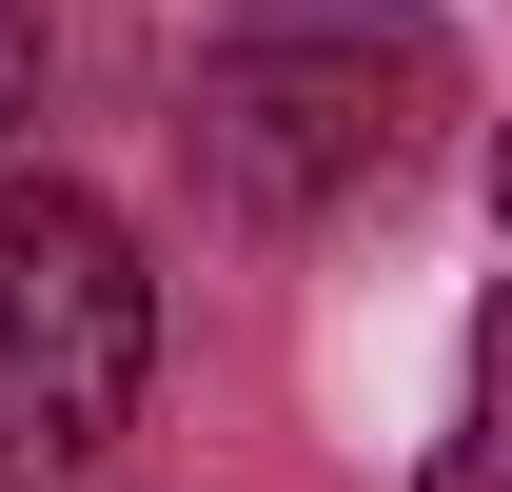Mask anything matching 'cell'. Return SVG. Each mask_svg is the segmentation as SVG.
Listing matches in <instances>:
<instances>
[{
  "label": "cell",
  "mask_w": 512,
  "mask_h": 492,
  "mask_svg": "<svg viewBox=\"0 0 512 492\" xmlns=\"http://www.w3.org/2000/svg\"><path fill=\"white\" fill-rule=\"evenodd\" d=\"M434 79L453 60L414 0H237V40L197 60V158L256 217H335V197H375L414 158Z\"/></svg>",
  "instance_id": "1"
},
{
  "label": "cell",
  "mask_w": 512,
  "mask_h": 492,
  "mask_svg": "<svg viewBox=\"0 0 512 492\" xmlns=\"http://www.w3.org/2000/svg\"><path fill=\"white\" fill-rule=\"evenodd\" d=\"M434 492H512V276H493V315H473V374H453Z\"/></svg>",
  "instance_id": "3"
},
{
  "label": "cell",
  "mask_w": 512,
  "mask_h": 492,
  "mask_svg": "<svg viewBox=\"0 0 512 492\" xmlns=\"http://www.w3.org/2000/svg\"><path fill=\"white\" fill-rule=\"evenodd\" d=\"M158 374V276L99 197L20 178L0 197V473H99Z\"/></svg>",
  "instance_id": "2"
},
{
  "label": "cell",
  "mask_w": 512,
  "mask_h": 492,
  "mask_svg": "<svg viewBox=\"0 0 512 492\" xmlns=\"http://www.w3.org/2000/svg\"><path fill=\"white\" fill-rule=\"evenodd\" d=\"M40 119V0H0V138Z\"/></svg>",
  "instance_id": "4"
}]
</instances>
